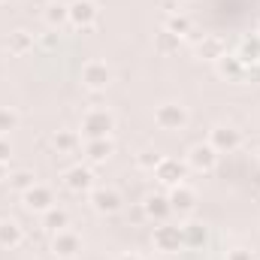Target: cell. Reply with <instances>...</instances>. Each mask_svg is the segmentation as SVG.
<instances>
[{
  "label": "cell",
  "instance_id": "cell-1",
  "mask_svg": "<svg viewBox=\"0 0 260 260\" xmlns=\"http://www.w3.org/2000/svg\"><path fill=\"white\" fill-rule=\"evenodd\" d=\"M112 127H115V118H112L109 109L94 106V109H88V112L82 115V130H85L88 139H103V136H109Z\"/></svg>",
  "mask_w": 260,
  "mask_h": 260
},
{
  "label": "cell",
  "instance_id": "cell-2",
  "mask_svg": "<svg viewBox=\"0 0 260 260\" xmlns=\"http://www.w3.org/2000/svg\"><path fill=\"white\" fill-rule=\"evenodd\" d=\"M151 242H154V248L164 251V254H176V251L185 248V242H182V230L173 227V224H167V221H160V224L154 227Z\"/></svg>",
  "mask_w": 260,
  "mask_h": 260
},
{
  "label": "cell",
  "instance_id": "cell-3",
  "mask_svg": "<svg viewBox=\"0 0 260 260\" xmlns=\"http://www.w3.org/2000/svg\"><path fill=\"white\" fill-rule=\"evenodd\" d=\"M154 124L160 130H182L188 124V109L182 103H164L154 112Z\"/></svg>",
  "mask_w": 260,
  "mask_h": 260
},
{
  "label": "cell",
  "instance_id": "cell-4",
  "mask_svg": "<svg viewBox=\"0 0 260 260\" xmlns=\"http://www.w3.org/2000/svg\"><path fill=\"white\" fill-rule=\"evenodd\" d=\"M185 176H188V164H182V160H176V157H164V160L157 164V170H154V179H157L160 185H167V188L182 185Z\"/></svg>",
  "mask_w": 260,
  "mask_h": 260
},
{
  "label": "cell",
  "instance_id": "cell-5",
  "mask_svg": "<svg viewBox=\"0 0 260 260\" xmlns=\"http://www.w3.org/2000/svg\"><path fill=\"white\" fill-rule=\"evenodd\" d=\"M112 82V70L103 64V61H88L82 67V85L91 88V91H106Z\"/></svg>",
  "mask_w": 260,
  "mask_h": 260
},
{
  "label": "cell",
  "instance_id": "cell-6",
  "mask_svg": "<svg viewBox=\"0 0 260 260\" xmlns=\"http://www.w3.org/2000/svg\"><path fill=\"white\" fill-rule=\"evenodd\" d=\"M188 167L197 170V173H212L218 167V151L209 145V142H200L188 151Z\"/></svg>",
  "mask_w": 260,
  "mask_h": 260
},
{
  "label": "cell",
  "instance_id": "cell-7",
  "mask_svg": "<svg viewBox=\"0 0 260 260\" xmlns=\"http://www.w3.org/2000/svg\"><path fill=\"white\" fill-rule=\"evenodd\" d=\"M94 21H97V3L94 0H76V3H70V24L73 27L88 30V27H94Z\"/></svg>",
  "mask_w": 260,
  "mask_h": 260
},
{
  "label": "cell",
  "instance_id": "cell-8",
  "mask_svg": "<svg viewBox=\"0 0 260 260\" xmlns=\"http://www.w3.org/2000/svg\"><path fill=\"white\" fill-rule=\"evenodd\" d=\"M209 145H212L218 154H221V151H227V154H230V151H236V148L242 145V136H239V130H236V127H224V124H221V127H212Z\"/></svg>",
  "mask_w": 260,
  "mask_h": 260
},
{
  "label": "cell",
  "instance_id": "cell-9",
  "mask_svg": "<svg viewBox=\"0 0 260 260\" xmlns=\"http://www.w3.org/2000/svg\"><path fill=\"white\" fill-rule=\"evenodd\" d=\"M52 251L58 254V257H76L79 251H82V236L79 233H73V230H58L55 233V239H52Z\"/></svg>",
  "mask_w": 260,
  "mask_h": 260
},
{
  "label": "cell",
  "instance_id": "cell-10",
  "mask_svg": "<svg viewBox=\"0 0 260 260\" xmlns=\"http://www.w3.org/2000/svg\"><path fill=\"white\" fill-rule=\"evenodd\" d=\"M170 209L179 212V215H191L197 209V191L188 188L185 182L176 185V188H170Z\"/></svg>",
  "mask_w": 260,
  "mask_h": 260
},
{
  "label": "cell",
  "instance_id": "cell-11",
  "mask_svg": "<svg viewBox=\"0 0 260 260\" xmlns=\"http://www.w3.org/2000/svg\"><path fill=\"white\" fill-rule=\"evenodd\" d=\"M64 185L70 188V191H76V194L91 191V188H94V173H91V167H82V164L70 167V170L64 173Z\"/></svg>",
  "mask_w": 260,
  "mask_h": 260
},
{
  "label": "cell",
  "instance_id": "cell-12",
  "mask_svg": "<svg viewBox=\"0 0 260 260\" xmlns=\"http://www.w3.org/2000/svg\"><path fill=\"white\" fill-rule=\"evenodd\" d=\"M24 206H27L30 212H49V209L55 206V194H52V188H46V185H34V188H27V191H24Z\"/></svg>",
  "mask_w": 260,
  "mask_h": 260
},
{
  "label": "cell",
  "instance_id": "cell-13",
  "mask_svg": "<svg viewBox=\"0 0 260 260\" xmlns=\"http://www.w3.org/2000/svg\"><path fill=\"white\" fill-rule=\"evenodd\" d=\"M91 206H94L97 212H103V215H112V212L121 209V194L112 191V188H97V191L91 194Z\"/></svg>",
  "mask_w": 260,
  "mask_h": 260
},
{
  "label": "cell",
  "instance_id": "cell-14",
  "mask_svg": "<svg viewBox=\"0 0 260 260\" xmlns=\"http://www.w3.org/2000/svg\"><path fill=\"white\" fill-rule=\"evenodd\" d=\"M179 230H182L185 248H203L206 239H209V230H206V224H200V221H185Z\"/></svg>",
  "mask_w": 260,
  "mask_h": 260
},
{
  "label": "cell",
  "instance_id": "cell-15",
  "mask_svg": "<svg viewBox=\"0 0 260 260\" xmlns=\"http://www.w3.org/2000/svg\"><path fill=\"white\" fill-rule=\"evenodd\" d=\"M197 55H200L203 61H218V58H224V55H227L224 40H221V37H203V40L197 43Z\"/></svg>",
  "mask_w": 260,
  "mask_h": 260
},
{
  "label": "cell",
  "instance_id": "cell-16",
  "mask_svg": "<svg viewBox=\"0 0 260 260\" xmlns=\"http://www.w3.org/2000/svg\"><path fill=\"white\" fill-rule=\"evenodd\" d=\"M142 209H145V215H148V218H154V221H167V215L173 212V209H170V197H164V194L145 197Z\"/></svg>",
  "mask_w": 260,
  "mask_h": 260
},
{
  "label": "cell",
  "instance_id": "cell-17",
  "mask_svg": "<svg viewBox=\"0 0 260 260\" xmlns=\"http://www.w3.org/2000/svg\"><path fill=\"white\" fill-rule=\"evenodd\" d=\"M43 18H46V24L52 30H61L64 24H70V6L67 3H49L43 9Z\"/></svg>",
  "mask_w": 260,
  "mask_h": 260
},
{
  "label": "cell",
  "instance_id": "cell-18",
  "mask_svg": "<svg viewBox=\"0 0 260 260\" xmlns=\"http://www.w3.org/2000/svg\"><path fill=\"white\" fill-rule=\"evenodd\" d=\"M215 64H218V73H221L224 79H233V82H236V79H245V64H242L236 55H224V58H218Z\"/></svg>",
  "mask_w": 260,
  "mask_h": 260
},
{
  "label": "cell",
  "instance_id": "cell-19",
  "mask_svg": "<svg viewBox=\"0 0 260 260\" xmlns=\"http://www.w3.org/2000/svg\"><path fill=\"white\" fill-rule=\"evenodd\" d=\"M34 34H27V30H12L9 34V40H6V49L12 52V55H27L30 49H34Z\"/></svg>",
  "mask_w": 260,
  "mask_h": 260
},
{
  "label": "cell",
  "instance_id": "cell-20",
  "mask_svg": "<svg viewBox=\"0 0 260 260\" xmlns=\"http://www.w3.org/2000/svg\"><path fill=\"white\" fill-rule=\"evenodd\" d=\"M24 239V230L15 221H0V245L3 248H18Z\"/></svg>",
  "mask_w": 260,
  "mask_h": 260
},
{
  "label": "cell",
  "instance_id": "cell-21",
  "mask_svg": "<svg viewBox=\"0 0 260 260\" xmlns=\"http://www.w3.org/2000/svg\"><path fill=\"white\" fill-rule=\"evenodd\" d=\"M236 58L245 67L260 64V37H245L242 46H239V52H236Z\"/></svg>",
  "mask_w": 260,
  "mask_h": 260
},
{
  "label": "cell",
  "instance_id": "cell-22",
  "mask_svg": "<svg viewBox=\"0 0 260 260\" xmlns=\"http://www.w3.org/2000/svg\"><path fill=\"white\" fill-rule=\"evenodd\" d=\"M85 154H88V160H91V164H103V160L112 154V142H109L106 136H103V139H88Z\"/></svg>",
  "mask_w": 260,
  "mask_h": 260
},
{
  "label": "cell",
  "instance_id": "cell-23",
  "mask_svg": "<svg viewBox=\"0 0 260 260\" xmlns=\"http://www.w3.org/2000/svg\"><path fill=\"white\" fill-rule=\"evenodd\" d=\"M67 224H70V215H67L64 209L52 206L49 212H43V227H46V230L58 233V230H67Z\"/></svg>",
  "mask_w": 260,
  "mask_h": 260
},
{
  "label": "cell",
  "instance_id": "cell-24",
  "mask_svg": "<svg viewBox=\"0 0 260 260\" xmlns=\"http://www.w3.org/2000/svg\"><path fill=\"white\" fill-rule=\"evenodd\" d=\"M52 142H55L58 154H73V151L79 148V133H76V130H58Z\"/></svg>",
  "mask_w": 260,
  "mask_h": 260
},
{
  "label": "cell",
  "instance_id": "cell-25",
  "mask_svg": "<svg viewBox=\"0 0 260 260\" xmlns=\"http://www.w3.org/2000/svg\"><path fill=\"white\" fill-rule=\"evenodd\" d=\"M167 34H173V37H185V34H191V18L188 15H182V12H176V15H170L167 18Z\"/></svg>",
  "mask_w": 260,
  "mask_h": 260
},
{
  "label": "cell",
  "instance_id": "cell-26",
  "mask_svg": "<svg viewBox=\"0 0 260 260\" xmlns=\"http://www.w3.org/2000/svg\"><path fill=\"white\" fill-rule=\"evenodd\" d=\"M160 160H164V154H160L157 148H142V151L136 154V167H139V170H148V173H154Z\"/></svg>",
  "mask_w": 260,
  "mask_h": 260
},
{
  "label": "cell",
  "instance_id": "cell-27",
  "mask_svg": "<svg viewBox=\"0 0 260 260\" xmlns=\"http://www.w3.org/2000/svg\"><path fill=\"white\" fill-rule=\"evenodd\" d=\"M9 185H12L15 191H21V194H24V191H27V188H34L37 182H34V173H30V170H15V173L9 176Z\"/></svg>",
  "mask_w": 260,
  "mask_h": 260
},
{
  "label": "cell",
  "instance_id": "cell-28",
  "mask_svg": "<svg viewBox=\"0 0 260 260\" xmlns=\"http://www.w3.org/2000/svg\"><path fill=\"white\" fill-rule=\"evenodd\" d=\"M15 124H18V115H15L12 109H3V106H0V136L9 133V130H15Z\"/></svg>",
  "mask_w": 260,
  "mask_h": 260
},
{
  "label": "cell",
  "instance_id": "cell-29",
  "mask_svg": "<svg viewBox=\"0 0 260 260\" xmlns=\"http://www.w3.org/2000/svg\"><path fill=\"white\" fill-rule=\"evenodd\" d=\"M157 49H160L164 55H170L173 49H179V37H173V34H167V30H164V34H160V40H157Z\"/></svg>",
  "mask_w": 260,
  "mask_h": 260
},
{
  "label": "cell",
  "instance_id": "cell-30",
  "mask_svg": "<svg viewBox=\"0 0 260 260\" xmlns=\"http://www.w3.org/2000/svg\"><path fill=\"white\" fill-rule=\"evenodd\" d=\"M9 157H12V145H9L6 136H0V164H6Z\"/></svg>",
  "mask_w": 260,
  "mask_h": 260
},
{
  "label": "cell",
  "instance_id": "cell-31",
  "mask_svg": "<svg viewBox=\"0 0 260 260\" xmlns=\"http://www.w3.org/2000/svg\"><path fill=\"white\" fill-rule=\"evenodd\" d=\"M227 260H254V254L245 251V248H233V251L227 254Z\"/></svg>",
  "mask_w": 260,
  "mask_h": 260
},
{
  "label": "cell",
  "instance_id": "cell-32",
  "mask_svg": "<svg viewBox=\"0 0 260 260\" xmlns=\"http://www.w3.org/2000/svg\"><path fill=\"white\" fill-rule=\"evenodd\" d=\"M40 43H43L46 49H55V46H58V30H52V34H46V37H40Z\"/></svg>",
  "mask_w": 260,
  "mask_h": 260
},
{
  "label": "cell",
  "instance_id": "cell-33",
  "mask_svg": "<svg viewBox=\"0 0 260 260\" xmlns=\"http://www.w3.org/2000/svg\"><path fill=\"white\" fill-rule=\"evenodd\" d=\"M160 9H167V15L179 12V0H160Z\"/></svg>",
  "mask_w": 260,
  "mask_h": 260
},
{
  "label": "cell",
  "instance_id": "cell-34",
  "mask_svg": "<svg viewBox=\"0 0 260 260\" xmlns=\"http://www.w3.org/2000/svg\"><path fill=\"white\" fill-rule=\"evenodd\" d=\"M118 260H142V257H139V254H121Z\"/></svg>",
  "mask_w": 260,
  "mask_h": 260
},
{
  "label": "cell",
  "instance_id": "cell-35",
  "mask_svg": "<svg viewBox=\"0 0 260 260\" xmlns=\"http://www.w3.org/2000/svg\"><path fill=\"white\" fill-rule=\"evenodd\" d=\"M0 179H3V164H0Z\"/></svg>",
  "mask_w": 260,
  "mask_h": 260
}]
</instances>
